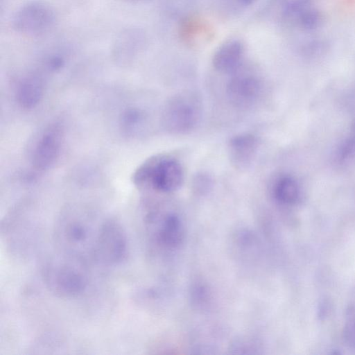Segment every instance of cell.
Wrapping results in <instances>:
<instances>
[{"label": "cell", "instance_id": "obj_1", "mask_svg": "<svg viewBox=\"0 0 355 355\" xmlns=\"http://www.w3.org/2000/svg\"><path fill=\"white\" fill-rule=\"evenodd\" d=\"M276 17L295 40L324 33L327 17L320 0H275Z\"/></svg>", "mask_w": 355, "mask_h": 355}, {"label": "cell", "instance_id": "obj_10", "mask_svg": "<svg viewBox=\"0 0 355 355\" xmlns=\"http://www.w3.org/2000/svg\"><path fill=\"white\" fill-rule=\"evenodd\" d=\"M62 140L60 125H52L44 130L33 149L32 164L35 169L44 171L51 167L58 157Z\"/></svg>", "mask_w": 355, "mask_h": 355}, {"label": "cell", "instance_id": "obj_17", "mask_svg": "<svg viewBox=\"0 0 355 355\" xmlns=\"http://www.w3.org/2000/svg\"><path fill=\"white\" fill-rule=\"evenodd\" d=\"M213 186V179L210 175L205 172L196 173L191 180L193 191L197 194L207 193Z\"/></svg>", "mask_w": 355, "mask_h": 355}, {"label": "cell", "instance_id": "obj_4", "mask_svg": "<svg viewBox=\"0 0 355 355\" xmlns=\"http://www.w3.org/2000/svg\"><path fill=\"white\" fill-rule=\"evenodd\" d=\"M201 110L200 99L195 93H179L166 103L162 114L163 125L173 134L187 133L198 124Z\"/></svg>", "mask_w": 355, "mask_h": 355}, {"label": "cell", "instance_id": "obj_19", "mask_svg": "<svg viewBox=\"0 0 355 355\" xmlns=\"http://www.w3.org/2000/svg\"><path fill=\"white\" fill-rule=\"evenodd\" d=\"M48 67L53 71L60 69L64 64V59L60 55H53L47 59Z\"/></svg>", "mask_w": 355, "mask_h": 355}, {"label": "cell", "instance_id": "obj_20", "mask_svg": "<svg viewBox=\"0 0 355 355\" xmlns=\"http://www.w3.org/2000/svg\"><path fill=\"white\" fill-rule=\"evenodd\" d=\"M123 1H126V2H128V3H137V2H140V1H144V0H122Z\"/></svg>", "mask_w": 355, "mask_h": 355}, {"label": "cell", "instance_id": "obj_7", "mask_svg": "<svg viewBox=\"0 0 355 355\" xmlns=\"http://www.w3.org/2000/svg\"><path fill=\"white\" fill-rule=\"evenodd\" d=\"M125 233L119 223L113 220L101 223L94 253V259L106 264L121 261L127 253Z\"/></svg>", "mask_w": 355, "mask_h": 355}, {"label": "cell", "instance_id": "obj_8", "mask_svg": "<svg viewBox=\"0 0 355 355\" xmlns=\"http://www.w3.org/2000/svg\"><path fill=\"white\" fill-rule=\"evenodd\" d=\"M260 78L249 71L236 72L229 80L227 94L231 103L247 107L256 102L261 92Z\"/></svg>", "mask_w": 355, "mask_h": 355}, {"label": "cell", "instance_id": "obj_11", "mask_svg": "<svg viewBox=\"0 0 355 355\" xmlns=\"http://www.w3.org/2000/svg\"><path fill=\"white\" fill-rule=\"evenodd\" d=\"M258 149L257 137L249 133L236 135L228 143V156L236 169H247L252 163Z\"/></svg>", "mask_w": 355, "mask_h": 355}, {"label": "cell", "instance_id": "obj_12", "mask_svg": "<svg viewBox=\"0 0 355 355\" xmlns=\"http://www.w3.org/2000/svg\"><path fill=\"white\" fill-rule=\"evenodd\" d=\"M243 53V46L239 41L227 42L216 51L212 60L213 65L220 71H235L240 64Z\"/></svg>", "mask_w": 355, "mask_h": 355}, {"label": "cell", "instance_id": "obj_6", "mask_svg": "<svg viewBox=\"0 0 355 355\" xmlns=\"http://www.w3.org/2000/svg\"><path fill=\"white\" fill-rule=\"evenodd\" d=\"M56 14L48 3L33 0L20 6L13 14L11 25L15 32L27 37L49 33L55 26Z\"/></svg>", "mask_w": 355, "mask_h": 355}, {"label": "cell", "instance_id": "obj_14", "mask_svg": "<svg viewBox=\"0 0 355 355\" xmlns=\"http://www.w3.org/2000/svg\"><path fill=\"white\" fill-rule=\"evenodd\" d=\"M183 233V227L180 218L170 214L165 217L162 223L159 238L162 243L168 246H175L181 242Z\"/></svg>", "mask_w": 355, "mask_h": 355}, {"label": "cell", "instance_id": "obj_5", "mask_svg": "<svg viewBox=\"0 0 355 355\" xmlns=\"http://www.w3.org/2000/svg\"><path fill=\"white\" fill-rule=\"evenodd\" d=\"M43 278L50 291L61 297H73L81 293L87 279L80 266L73 261L51 260L44 266Z\"/></svg>", "mask_w": 355, "mask_h": 355}, {"label": "cell", "instance_id": "obj_9", "mask_svg": "<svg viewBox=\"0 0 355 355\" xmlns=\"http://www.w3.org/2000/svg\"><path fill=\"white\" fill-rule=\"evenodd\" d=\"M144 33L138 27L128 26L116 35L112 46L111 55L119 64L132 62L145 45Z\"/></svg>", "mask_w": 355, "mask_h": 355}, {"label": "cell", "instance_id": "obj_13", "mask_svg": "<svg viewBox=\"0 0 355 355\" xmlns=\"http://www.w3.org/2000/svg\"><path fill=\"white\" fill-rule=\"evenodd\" d=\"M44 90L42 78L37 75H28L19 83L17 100L24 108L34 107L40 101Z\"/></svg>", "mask_w": 355, "mask_h": 355}, {"label": "cell", "instance_id": "obj_18", "mask_svg": "<svg viewBox=\"0 0 355 355\" xmlns=\"http://www.w3.org/2000/svg\"><path fill=\"white\" fill-rule=\"evenodd\" d=\"M344 336L347 343L355 347V318L351 320L346 325Z\"/></svg>", "mask_w": 355, "mask_h": 355}, {"label": "cell", "instance_id": "obj_15", "mask_svg": "<svg viewBox=\"0 0 355 355\" xmlns=\"http://www.w3.org/2000/svg\"><path fill=\"white\" fill-rule=\"evenodd\" d=\"M274 196L282 203H292L297 198V189L292 180L284 178L279 180L273 189Z\"/></svg>", "mask_w": 355, "mask_h": 355}, {"label": "cell", "instance_id": "obj_2", "mask_svg": "<svg viewBox=\"0 0 355 355\" xmlns=\"http://www.w3.org/2000/svg\"><path fill=\"white\" fill-rule=\"evenodd\" d=\"M132 180L141 188H150L159 192H172L178 189L184 181L180 163L164 154L152 156L135 171Z\"/></svg>", "mask_w": 355, "mask_h": 355}, {"label": "cell", "instance_id": "obj_3", "mask_svg": "<svg viewBox=\"0 0 355 355\" xmlns=\"http://www.w3.org/2000/svg\"><path fill=\"white\" fill-rule=\"evenodd\" d=\"M101 224L94 225L86 218L69 216L60 220L55 229L58 244L71 257H94Z\"/></svg>", "mask_w": 355, "mask_h": 355}, {"label": "cell", "instance_id": "obj_16", "mask_svg": "<svg viewBox=\"0 0 355 355\" xmlns=\"http://www.w3.org/2000/svg\"><path fill=\"white\" fill-rule=\"evenodd\" d=\"M143 119V114L137 109L127 110L122 115L121 125L127 132H132L141 124Z\"/></svg>", "mask_w": 355, "mask_h": 355}]
</instances>
